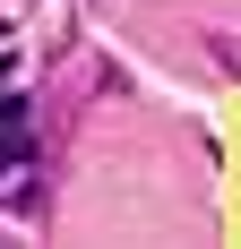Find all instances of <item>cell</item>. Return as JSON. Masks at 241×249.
Listing matches in <instances>:
<instances>
[{
  "label": "cell",
  "instance_id": "6da1fadb",
  "mask_svg": "<svg viewBox=\"0 0 241 249\" xmlns=\"http://www.w3.org/2000/svg\"><path fill=\"white\" fill-rule=\"evenodd\" d=\"M9 163H26V112L18 103L0 112V172H9Z\"/></svg>",
  "mask_w": 241,
  "mask_h": 249
}]
</instances>
